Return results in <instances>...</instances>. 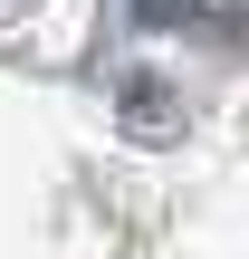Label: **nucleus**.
I'll use <instances>...</instances> for the list:
<instances>
[{"instance_id": "nucleus-1", "label": "nucleus", "mask_w": 249, "mask_h": 259, "mask_svg": "<svg viewBox=\"0 0 249 259\" xmlns=\"http://www.w3.org/2000/svg\"><path fill=\"white\" fill-rule=\"evenodd\" d=\"M125 125H134V135H173V87L125 77Z\"/></svg>"}, {"instance_id": "nucleus-2", "label": "nucleus", "mask_w": 249, "mask_h": 259, "mask_svg": "<svg viewBox=\"0 0 249 259\" xmlns=\"http://www.w3.org/2000/svg\"><path fill=\"white\" fill-rule=\"evenodd\" d=\"M202 0H134V29H192Z\"/></svg>"}]
</instances>
